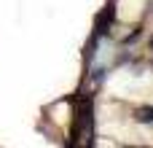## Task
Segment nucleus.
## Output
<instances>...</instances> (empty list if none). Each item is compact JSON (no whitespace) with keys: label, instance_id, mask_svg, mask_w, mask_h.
<instances>
[{"label":"nucleus","instance_id":"obj_1","mask_svg":"<svg viewBox=\"0 0 153 148\" xmlns=\"http://www.w3.org/2000/svg\"><path fill=\"white\" fill-rule=\"evenodd\" d=\"M134 119H137L140 124H153V108H137Z\"/></svg>","mask_w":153,"mask_h":148},{"label":"nucleus","instance_id":"obj_2","mask_svg":"<svg viewBox=\"0 0 153 148\" xmlns=\"http://www.w3.org/2000/svg\"><path fill=\"white\" fill-rule=\"evenodd\" d=\"M151 49H153V40H151Z\"/></svg>","mask_w":153,"mask_h":148}]
</instances>
